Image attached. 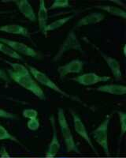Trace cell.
<instances>
[{
    "instance_id": "cell-1",
    "label": "cell",
    "mask_w": 126,
    "mask_h": 158,
    "mask_svg": "<svg viewBox=\"0 0 126 158\" xmlns=\"http://www.w3.org/2000/svg\"><path fill=\"white\" fill-rule=\"evenodd\" d=\"M9 63L11 66V68L7 69L6 72L11 81H14L22 88L31 92L33 95L41 101H45L47 99L45 93L40 87L39 83L33 78L29 69L24 65L19 63Z\"/></svg>"
},
{
    "instance_id": "cell-2",
    "label": "cell",
    "mask_w": 126,
    "mask_h": 158,
    "mask_svg": "<svg viewBox=\"0 0 126 158\" xmlns=\"http://www.w3.org/2000/svg\"><path fill=\"white\" fill-rule=\"evenodd\" d=\"M27 67L28 69H29V72H30V74H32V76L33 77V78H34L38 83L43 85L50 89L54 90V92L58 93V94H59L60 95L65 97V98L70 99V100H73V101H77L80 104H82L83 105L86 106V104H84L83 101H81L80 98H78L77 97H74V96L70 95V94H67L66 92H65L63 89H61L58 85L55 84V82H54V81H53L47 74H44L43 72L40 71V70H38L36 67L29 66V65H28Z\"/></svg>"
},
{
    "instance_id": "cell-3",
    "label": "cell",
    "mask_w": 126,
    "mask_h": 158,
    "mask_svg": "<svg viewBox=\"0 0 126 158\" xmlns=\"http://www.w3.org/2000/svg\"><path fill=\"white\" fill-rule=\"evenodd\" d=\"M58 123L61 136L65 142L67 153H81L77 145L74 140V137L68 123L66 116H65V111L61 108L58 109Z\"/></svg>"
},
{
    "instance_id": "cell-4",
    "label": "cell",
    "mask_w": 126,
    "mask_h": 158,
    "mask_svg": "<svg viewBox=\"0 0 126 158\" xmlns=\"http://www.w3.org/2000/svg\"><path fill=\"white\" fill-rule=\"evenodd\" d=\"M110 119H111V115H106L104 120L91 133L95 142L103 149L105 155L108 156L110 155L108 141V131Z\"/></svg>"
},
{
    "instance_id": "cell-5",
    "label": "cell",
    "mask_w": 126,
    "mask_h": 158,
    "mask_svg": "<svg viewBox=\"0 0 126 158\" xmlns=\"http://www.w3.org/2000/svg\"><path fill=\"white\" fill-rule=\"evenodd\" d=\"M71 50H75L78 51L80 52H83V48H82L81 42H80L77 36L76 35V33L74 32V31L73 29L69 31V32L67 35L65 40L61 44L58 52L56 53V55L53 58V61H59L60 59H61V57L66 52H69Z\"/></svg>"
},
{
    "instance_id": "cell-6",
    "label": "cell",
    "mask_w": 126,
    "mask_h": 158,
    "mask_svg": "<svg viewBox=\"0 0 126 158\" xmlns=\"http://www.w3.org/2000/svg\"><path fill=\"white\" fill-rule=\"evenodd\" d=\"M83 39L85 42H87L88 44H90L91 46L99 52V54L100 55L101 57L104 59V61L106 62V63L107 64V66H108V67L110 68V70H111L112 74H113V77L115 78V80H117V81H122L123 76L122 73H121V66H120V63L117 61V59H116L115 58H113L111 57V56H108V55L105 54L104 52L101 50V49L98 47L97 45L92 43L89 40L87 39V37H84Z\"/></svg>"
},
{
    "instance_id": "cell-7",
    "label": "cell",
    "mask_w": 126,
    "mask_h": 158,
    "mask_svg": "<svg viewBox=\"0 0 126 158\" xmlns=\"http://www.w3.org/2000/svg\"><path fill=\"white\" fill-rule=\"evenodd\" d=\"M0 42L3 43L4 44L7 45L8 47L12 48L13 50L16 52L17 53H18V54L24 55V56H26L28 57L34 58V59H41V55L39 52H36L35 49L28 46L27 44L22 43V42L15 41V40L2 37V36H0Z\"/></svg>"
},
{
    "instance_id": "cell-8",
    "label": "cell",
    "mask_w": 126,
    "mask_h": 158,
    "mask_svg": "<svg viewBox=\"0 0 126 158\" xmlns=\"http://www.w3.org/2000/svg\"><path fill=\"white\" fill-rule=\"evenodd\" d=\"M71 114H72L73 122V127L75 132L81 138H83L84 140L86 142V143L89 146V147L92 149V150L98 156L99 153H98L96 147L94 146V144L93 142H92V139H91L90 136L88 135V131H87L86 129V127H85V123H84V122L82 121L81 118L73 111H71Z\"/></svg>"
},
{
    "instance_id": "cell-9",
    "label": "cell",
    "mask_w": 126,
    "mask_h": 158,
    "mask_svg": "<svg viewBox=\"0 0 126 158\" xmlns=\"http://www.w3.org/2000/svg\"><path fill=\"white\" fill-rule=\"evenodd\" d=\"M111 79L110 76L99 75L96 73H86V74H79L71 78L72 81L82 85L84 86H91L99 82H106Z\"/></svg>"
},
{
    "instance_id": "cell-10",
    "label": "cell",
    "mask_w": 126,
    "mask_h": 158,
    "mask_svg": "<svg viewBox=\"0 0 126 158\" xmlns=\"http://www.w3.org/2000/svg\"><path fill=\"white\" fill-rule=\"evenodd\" d=\"M84 66H85V63L83 61L76 59L62 66H59L57 70L59 74L60 78L62 79L66 77L68 74L82 73L84 70Z\"/></svg>"
},
{
    "instance_id": "cell-11",
    "label": "cell",
    "mask_w": 126,
    "mask_h": 158,
    "mask_svg": "<svg viewBox=\"0 0 126 158\" xmlns=\"http://www.w3.org/2000/svg\"><path fill=\"white\" fill-rule=\"evenodd\" d=\"M50 125L52 127V138L49 144L48 149L46 153V158H54L55 157L57 153H58L60 148H61V144H60L59 140H58V133H57V128H56V123L54 119V115H51L50 118Z\"/></svg>"
},
{
    "instance_id": "cell-12",
    "label": "cell",
    "mask_w": 126,
    "mask_h": 158,
    "mask_svg": "<svg viewBox=\"0 0 126 158\" xmlns=\"http://www.w3.org/2000/svg\"><path fill=\"white\" fill-rule=\"evenodd\" d=\"M105 18H106V16L103 13H91V14H88L86 16L78 20V22L76 23L75 26H74V29H78V28H81L82 26H86V25H96V24L103 22Z\"/></svg>"
},
{
    "instance_id": "cell-13",
    "label": "cell",
    "mask_w": 126,
    "mask_h": 158,
    "mask_svg": "<svg viewBox=\"0 0 126 158\" xmlns=\"http://www.w3.org/2000/svg\"><path fill=\"white\" fill-rule=\"evenodd\" d=\"M14 3H15L18 9L19 10L24 17L27 18L29 21L32 22H36L37 18L35 13L34 9L33 8L32 5L29 3L27 0H18V1H13Z\"/></svg>"
},
{
    "instance_id": "cell-14",
    "label": "cell",
    "mask_w": 126,
    "mask_h": 158,
    "mask_svg": "<svg viewBox=\"0 0 126 158\" xmlns=\"http://www.w3.org/2000/svg\"><path fill=\"white\" fill-rule=\"evenodd\" d=\"M38 24H39V29L42 34L47 36L46 28L47 26V21H48V10L47 9L46 3L44 1L41 0L39 3V10H38L37 15Z\"/></svg>"
},
{
    "instance_id": "cell-15",
    "label": "cell",
    "mask_w": 126,
    "mask_h": 158,
    "mask_svg": "<svg viewBox=\"0 0 126 158\" xmlns=\"http://www.w3.org/2000/svg\"><path fill=\"white\" fill-rule=\"evenodd\" d=\"M95 90L101 93L111 94V95L123 96L126 93V87L124 85L106 84L97 87L95 89Z\"/></svg>"
},
{
    "instance_id": "cell-16",
    "label": "cell",
    "mask_w": 126,
    "mask_h": 158,
    "mask_svg": "<svg viewBox=\"0 0 126 158\" xmlns=\"http://www.w3.org/2000/svg\"><path fill=\"white\" fill-rule=\"evenodd\" d=\"M0 32H6L9 34L20 35L25 37H30L29 29L18 24H7V25H1Z\"/></svg>"
},
{
    "instance_id": "cell-17",
    "label": "cell",
    "mask_w": 126,
    "mask_h": 158,
    "mask_svg": "<svg viewBox=\"0 0 126 158\" xmlns=\"http://www.w3.org/2000/svg\"><path fill=\"white\" fill-rule=\"evenodd\" d=\"M92 8H96V9L101 10L105 11L108 13L113 16L121 18L122 19L126 18V11L125 10L122 9L121 7H117V6H110V5H95Z\"/></svg>"
},
{
    "instance_id": "cell-18",
    "label": "cell",
    "mask_w": 126,
    "mask_h": 158,
    "mask_svg": "<svg viewBox=\"0 0 126 158\" xmlns=\"http://www.w3.org/2000/svg\"><path fill=\"white\" fill-rule=\"evenodd\" d=\"M74 18V15H69V16L64 17V18H61L60 19L56 20L54 22H51L50 24H47V26L46 28V32H52V31L56 30V29H58L59 28L62 27L63 25H65V24L68 22H69L71 19Z\"/></svg>"
},
{
    "instance_id": "cell-19",
    "label": "cell",
    "mask_w": 126,
    "mask_h": 158,
    "mask_svg": "<svg viewBox=\"0 0 126 158\" xmlns=\"http://www.w3.org/2000/svg\"><path fill=\"white\" fill-rule=\"evenodd\" d=\"M0 52H2V54L11 58V59L20 60V61H24L23 57H22V56L20 54L17 53L12 48L8 47L7 45L4 44L3 43H1V42H0Z\"/></svg>"
},
{
    "instance_id": "cell-20",
    "label": "cell",
    "mask_w": 126,
    "mask_h": 158,
    "mask_svg": "<svg viewBox=\"0 0 126 158\" xmlns=\"http://www.w3.org/2000/svg\"><path fill=\"white\" fill-rule=\"evenodd\" d=\"M2 140H10L12 141V142H15V143L20 145V146H23L22 142L18 140V138L15 136H14L13 135H11L7 130L6 129L2 124H0V141Z\"/></svg>"
},
{
    "instance_id": "cell-21",
    "label": "cell",
    "mask_w": 126,
    "mask_h": 158,
    "mask_svg": "<svg viewBox=\"0 0 126 158\" xmlns=\"http://www.w3.org/2000/svg\"><path fill=\"white\" fill-rule=\"evenodd\" d=\"M117 113L119 118V122H120V130H121L119 139L121 140V139L124 138L126 132V113L124 112V111H117Z\"/></svg>"
},
{
    "instance_id": "cell-22",
    "label": "cell",
    "mask_w": 126,
    "mask_h": 158,
    "mask_svg": "<svg viewBox=\"0 0 126 158\" xmlns=\"http://www.w3.org/2000/svg\"><path fill=\"white\" fill-rule=\"evenodd\" d=\"M70 6V2L68 0H55L51 4L49 10H55L58 8H66Z\"/></svg>"
},
{
    "instance_id": "cell-23",
    "label": "cell",
    "mask_w": 126,
    "mask_h": 158,
    "mask_svg": "<svg viewBox=\"0 0 126 158\" xmlns=\"http://www.w3.org/2000/svg\"><path fill=\"white\" fill-rule=\"evenodd\" d=\"M22 115H23L24 118L33 119V118H38V112L36 110L33 109V108H28V109L23 110Z\"/></svg>"
},
{
    "instance_id": "cell-24",
    "label": "cell",
    "mask_w": 126,
    "mask_h": 158,
    "mask_svg": "<svg viewBox=\"0 0 126 158\" xmlns=\"http://www.w3.org/2000/svg\"><path fill=\"white\" fill-rule=\"evenodd\" d=\"M40 127V120L39 118H33V119H29L27 122V127L28 129L30 130V131H37Z\"/></svg>"
},
{
    "instance_id": "cell-25",
    "label": "cell",
    "mask_w": 126,
    "mask_h": 158,
    "mask_svg": "<svg viewBox=\"0 0 126 158\" xmlns=\"http://www.w3.org/2000/svg\"><path fill=\"white\" fill-rule=\"evenodd\" d=\"M0 118H9V119H14V118H16V116H15V115L11 113V112L6 111V110L2 109V108H0Z\"/></svg>"
},
{
    "instance_id": "cell-26",
    "label": "cell",
    "mask_w": 126,
    "mask_h": 158,
    "mask_svg": "<svg viewBox=\"0 0 126 158\" xmlns=\"http://www.w3.org/2000/svg\"><path fill=\"white\" fill-rule=\"evenodd\" d=\"M0 79L2 80L3 81H5L6 83H8V84L11 83V81H12L11 79L10 78L9 75H8L7 72L2 67H0Z\"/></svg>"
},
{
    "instance_id": "cell-27",
    "label": "cell",
    "mask_w": 126,
    "mask_h": 158,
    "mask_svg": "<svg viewBox=\"0 0 126 158\" xmlns=\"http://www.w3.org/2000/svg\"><path fill=\"white\" fill-rule=\"evenodd\" d=\"M9 13V11H0V15H2V14H7Z\"/></svg>"
},
{
    "instance_id": "cell-28",
    "label": "cell",
    "mask_w": 126,
    "mask_h": 158,
    "mask_svg": "<svg viewBox=\"0 0 126 158\" xmlns=\"http://www.w3.org/2000/svg\"><path fill=\"white\" fill-rule=\"evenodd\" d=\"M123 52H124V55H125V46H124V48H123Z\"/></svg>"
},
{
    "instance_id": "cell-29",
    "label": "cell",
    "mask_w": 126,
    "mask_h": 158,
    "mask_svg": "<svg viewBox=\"0 0 126 158\" xmlns=\"http://www.w3.org/2000/svg\"><path fill=\"white\" fill-rule=\"evenodd\" d=\"M54 158H68V157H66V156H59V157H54Z\"/></svg>"
},
{
    "instance_id": "cell-30",
    "label": "cell",
    "mask_w": 126,
    "mask_h": 158,
    "mask_svg": "<svg viewBox=\"0 0 126 158\" xmlns=\"http://www.w3.org/2000/svg\"><path fill=\"white\" fill-rule=\"evenodd\" d=\"M40 158H44V157H40Z\"/></svg>"
}]
</instances>
